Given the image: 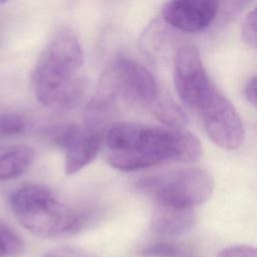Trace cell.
<instances>
[{
    "label": "cell",
    "instance_id": "obj_1",
    "mask_svg": "<svg viewBox=\"0 0 257 257\" xmlns=\"http://www.w3.org/2000/svg\"><path fill=\"white\" fill-rule=\"evenodd\" d=\"M108 164L122 172L150 168L168 161L192 163L200 159L199 140L185 130L136 122L112 124L105 137Z\"/></svg>",
    "mask_w": 257,
    "mask_h": 257
},
{
    "label": "cell",
    "instance_id": "obj_2",
    "mask_svg": "<svg viewBox=\"0 0 257 257\" xmlns=\"http://www.w3.org/2000/svg\"><path fill=\"white\" fill-rule=\"evenodd\" d=\"M10 206L18 222L42 238L63 236L79 226L75 211L42 185L31 184L19 188L11 195Z\"/></svg>",
    "mask_w": 257,
    "mask_h": 257
},
{
    "label": "cell",
    "instance_id": "obj_3",
    "mask_svg": "<svg viewBox=\"0 0 257 257\" xmlns=\"http://www.w3.org/2000/svg\"><path fill=\"white\" fill-rule=\"evenodd\" d=\"M139 189L160 207L193 209L210 198L214 181L206 170L189 167L145 178Z\"/></svg>",
    "mask_w": 257,
    "mask_h": 257
},
{
    "label": "cell",
    "instance_id": "obj_4",
    "mask_svg": "<svg viewBox=\"0 0 257 257\" xmlns=\"http://www.w3.org/2000/svg\"><path fill=\"white\" fill-rule=\"evenodd\" d=\"M31 82L38 101L57 110L76 107L85 92V84L79 71L53 62L44 55L32 72Z\"/></svg>",
    "mask_w": 257,
    "mask_h": 257
},
{
    "label": "cell",
    "instance_id": "obj_5",
    "mask_svg": "<svg viewBox=\"0 0 257 257\" xmlns=\"http://www.w3.org/2000/svg\"><path fill=\"white\" fill-rule=\"evenodd\" d=\"M114 100L139 101L151 106L161 95L154 75L138 61L117 56L103 72L98 91Z\"/></svg>",
    "mask_w": 257,
    "mask_h": 257
},
{
    "label": "cell",
    "instance_id": "obj_6",
    "mask_svg": "<svg viewBox=\"0 0 257 257\" xmlns=\"http://www.w3.org/2000/svg\"><path fill=\"white\" fill-rule=\"evenodd\" d=\"M195 110L214 144L228 151L236 150L243 144V122L234 105L213 82L199 100Z\"/></svg>",
    "mask_w": 257,
    "mask_h": 257
},
{
    "label": "cell",
    "instance_id": "obj_7",
    "mask_svg": "<svg viewBox=\"0 0 257 257\" xmlns=\"http://www.w3.org/2000/svg\"><path fill=\"white\" fill-rule=\"evenodd\" d=\"M49 140L65 152L64 170L67 175H73L97 156L102 133L98 127L79 124H60L50 127L47 132Z\"/></svg>",
    "mask_w": 257,
    "mask_h": 257
},
{
    "label": "cell",
    "instance_id": "obj_8",
    "mask_svg": "<svg viewBox=\"0 0 257 257\" xmlns=\"http://www.w3.org/2000/svg\"><path fill=\"white\" fill-rule=\"evenodd\" d=\"M174 82L183 104L195 110L212 81L199 50L193 45H183L177 49L174 56Z\"/></svg>",
    "mask_w": 257,
    "mask_h": 257
},
{
    "label": "cell",
    "instance_id": "obj_9",
    "mask_svg": "<svg viewBox=\"0 0 257 257\" xmlns=\"http://www.w3.org/2000/svg\"><path fill=\"white\" fill-rule=\"evenodd\" d=\"M220 0H170L162 10L164 21L184 32L206 29L219 11Z\"/></svg>",
    "mask_w": 257,
    "mask_h": 257
},
{
    "label": "cell",
    "instance_id": "obj_10",
    "mask_svg": "<svg viewBox=\"0 0 257 257\" xmlns=\"http://www.w3.org/2000/svg\"><path fill=\"white\" fill-rule=\"evenodd\" d=\"M50 60L67 68L78 70L83 63V52L75 34L69 29L59 30L44 54Z\"/></svg>",
    "mask_w": 257,
    "mask_h": 257
},
{
    "label": "cell",
    "instance_id": "obj_11",
    "mask_svg": "<svg viewBox=\"0 0 257 257\" xmlns=\"http://www.w3.org/2000/svg\"><path fill=\"white\" fill-rule=\"evenodd\" d=\"M196 221L193 209L160 207L153 219V230L164 236H177L189 231Z\"/></svg>",
    "mask_w": 257,
    "mask_h": 257
},
{
    "label": "cell",
    "instance_id": "obj_12",
    "mask_svg": "<svg viewBox=\"0 0 257 257\" xmlns=\"http://www.w3.org/2000/svg\"><path fill=\"white\" fill-rule=\"evenodd\" d=\"M34 160V151L23 144L0 146V182L15 179L25 173Z\"/></svg>",
    "mask_w": 257,
    "mask_h": 257
},
{
    "label": "cell",
    "instance_id": "obj_13",
    "mask_svg": "<svg viewBox=\"0 0 257 257\" xmlns=\"http://www.w3.org/2000/svg\"><path fill=\"white\" fill-rule=\"evenodd\" d=\"M150 108L154 114L170 128L185 130L189 123L185 111L174 100L162 94Z\"/></svg>",
    "mask_w": 257,
    "mask_h": 257
},
{
    "label": "cell",
    "instance_id": "obj_14",
    "mask_svg": "<svg viewBox=\"0 0 257 257\" xmlns=\"http://www.w3.org/2000/svg\"><path fill=\"white\" fill-rule=\"evenodd\" d=\"M142 254L145 257H199L190 247L175 242H158L147 246Z\"/></svg>",
    "mask_w": 257,
    "mask_h": 257
},
{
    "label": "cell",
    "instance_id": "obj_15",
    "mask_svg": "<svg viewBox=\"0 0 257 257\" xmlns=\"http://www.w3.org/2000/svg\"><path fill=\"white\" fill-rule=\"evenodd\" d=\"M24 244L9 226L0 223V257H16L22 253Z\"/></svg>",
    "mask_w": 257,
    "mask_h": 257
},
{
    "label": "cell",
    "instance_id": "obj_16",
    "mask_svg": "<svg viewBox=\"0 0 257 257\" xmlns=\"http://www.w3.org/2000/svg\"><path fill=\"white\" fill-rule=\"evenodd\" d=\"M26 127L25 120L11 113L0 114V136H14L24 132Z\"/></svg>",
    "mask_w": 257,
    "mask_h": 257
},
{
    "label": "cell",
    "instance_id": "obj_17",
    "mask_svg": "<svg viewBox=\"0 0 257 257\" xmlns=\"http://www.w3.org/2000/svg\"><path fill=\"white\" fill-rule=\"evenodd\" d=\"M242 38L248 46L257 50V7L250 11L244 19Z\"/></svg>",
    "mask_w": 257,
    "mask_h": 257
},
{
    "label": "cell",
    "instance_id": "obj_18",
    "mask_svg": "<svg viewBox=\"0 0 257 257\" xmlns=\"http://www.w3.org/2000/svg\"><path fill=\"white\" fill-rule=\"evenodd\" d=\"M251 0H220L219 10L224 20H231L236 17Z\"/></svg>",
    "mask_w": 257,
    "mask_h": 257
},
{
    "label": "cell",
    "instance_id": "obj_19",
    "mask_svg": "<svg viewBox=\"0 0 257 257\" xmlns=\"http://www.w3.org/2000/svg\"><path fill=\"white\" fill-rule=\"evenodd\" d=\"M42 257H96L89 251L75 246H60L46 252Z\"/></svg>",
    "mask_w": 257,
    "mask_h": 257
},
{
    "label": "cell",
    "instance_id": "obj_20",
    "mask_svg": "<svg viewBox=\"0 0 257 257\" xmlns=\"http://www.w3.org/2000/svg\"><path fill=\"white\" fill-rule=\"evenodd\" d=\"M217 257H257V248L247 245L230 246L223 249Z\"/></svg>",
    "mask_w": 257,
    "mask_h": 257
},
{
    "label": "cell",
    "instance_id": "obj_21",
    "mask_svg": "<svg viewBox=\"0 0 257 257\" xmlns=\"http://www.w3.org/2000/svg\"><path fill=\"white\" fill-rule=\"evenodd\" d=\"M244 94L249 102L257 107V75L251 77L244 87Z\"/></svg>",
    "mask_w": 257,
    "mask_h": 257
},
{
    "label": "cell",
    "instance_id": "obj_22",
    "mask_svg": "<svg viewBox=\"0 0 257 257\" xmlns=\"http://www.w3.org/2000/svg\"><path fill=\"white\" fill-rule=\"evenodd\" d=\"M7 1H8V0H0V5L3 4V3H5V2H7Z\"/></svg>",
    "mask_w": 257,
    "mask_h": 257
}]
</instances>
